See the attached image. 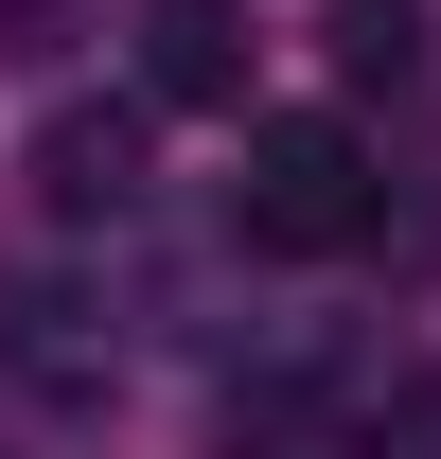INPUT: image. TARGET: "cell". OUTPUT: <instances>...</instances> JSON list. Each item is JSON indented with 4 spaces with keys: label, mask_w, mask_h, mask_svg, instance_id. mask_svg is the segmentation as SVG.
<instances>
[{
    "label": "cell",
    "mask_w": 441,
    "mask_h": 459,
    "mask_svg": "<svg viewBox=\"0 0 441 459\" xmlns=\"http://www.w3.org/2000/svg\"><path fill=\"white\" fill-rule=\"evenodd\" d=\"M371 212H388V177H371V142H353V124H318V107L247 124L229 230H247L265 265H335V247H371Z\"/></svg>",
    "instance_id": "6da1fadb"
},
{
    "label": "cell",
    "mask_w": 441,
    "mask_h": 459,
    "mask_svg": "<svg viewBox=\"0 0 441 459\" xmlns=\"http://www.w3.org/2000/svg\"><path fill=\"white\" fill-rule=\"evenodd\" d=\"M142 107H247V0H142Z\"/></svg>",
    "instance_id": "7a4b0ae2"
},
{
    "label": "cell",
    "mask_w": 441,
    "mask_h": 459,
    "mask_svg": "<svg viewBox=\"0 0 441 459\" xmlns=\"http://www.w3.org/2000/svg\"><path fill=\"white\" fill-rule=\"evenodd\" d=\"M36 195L54 212H124L142 195V107H54L36 124Z\"/></svg>",
    "instance_id": "3957f363"
},
{
    "label": "cell",
    "mask_w": 441,
    "mask_h": 459,
    "mask_svg": "<svg viewBox=\"0 0 441 459\" xmlns=\"http://www.w3.org/2000/svg\"><path fill=\"white\" fill-rule=\"evenodd\" d=\"M0 353H18V389H54V406H89V389H107V336H89V300H54V283H18Z\"/></svg>",
    "instance_id": "277c9868"
},
{
    "label": "cell",
    "mask_w": 441,
    "mask_h": 459,
    "mask_svg": "<svg viewBox=\"0 0 441 459\" xmlns=\"http://www.w3.org/2000/svg\"><path fill=\"white\" fill-rule=\"evenodd\" d=\"M318 54L353 71V89H406V71H424V0H318Z\"/></svg>",
    "instance_id": "5b68a950"
},
{
    "label": "cell",
    "mask_w": 441,
    "mask_h": 459,
    "mask_svg": "<svg viewBox=\"0 0 441 459\" xmlns=\"http://www.w3.org/2000/svg\"><path fill=\"white\" fill-rule=\"evenodd\" d=\"M371 459H441V371H406V389L371 406Z\"/></svg>",
    "instance_id": "8992f818"
}]
</instances>
